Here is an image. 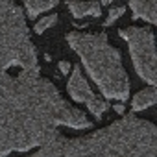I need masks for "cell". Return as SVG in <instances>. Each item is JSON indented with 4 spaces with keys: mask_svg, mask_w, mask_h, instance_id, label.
I'll use <instances>...</instances> for the list:
<instances>
[{
    "mask_svg": "<svg viewBox=\"0 0 157 157\" xmlns=\"http://www.w3.org/2000/svg\"><path fill=\"white\" fill-rule=\"evenodd\" d=\"M39 72L22 8L0 2V157L44 146L59 135L57 126H93Z\"/></svg>",
    "mask_w": 157,
    "mask_h": 157,
    "instance_id": "cell-1",
    "label": "cell"
},
{
    "mask_svg": "<svg viewBox=\"0 0 157 157\" xmlns=\"http://www.w3.org/2000/svg\"><path fill=\"white\" fill-rule=\"evenodd\" d=\"M30 157H157V128L131 113L83 139L57 135Z\"/></svg>",
    "mask_w": 157,
    "mask_h": 157,
    "instance_id": "cell-2",
    "label": "cell"
},
{
    "mask_svg": "<svg viewBox=\"0 0 157 157\" xmlns=\"http://www.w3.org/2000/svg\"><path fill=\"white\" fill-rule=\"evenodd\" d=\"M67 43L82 57L87 72L105 98L126 100L129 96V80L122 67L120 52L109 44L104 32H70L67 33Z\"/></svg>",
    "mask_w": 157,
    "mask_h": 157,
    "instance_id": "cell-3",
    "label": "cell"
},
{
    "mask_svg": "<svg viewBox=\"0 0 157 157\" xmlns=\"http://www.w3.org/2000/svg\"><path fill=\"white\" fill-rule=\"evenodd\" d=\"M118 35L128 41L131 59L135 65L137 74L148 82L151 87L157 82V70H155V35L150 28H122L118 30Z\"/></svg>",
    "mask_w": 157,
    "mask_h": 157,
    "instance_id": "cell-4",
    "label": "cell"
},
{
    "mask_svg": "<svg viewBox=\"0 0 157 157\" xmlns=\"http://www.w3.org/2000/svg\"><path fill=\"white\" fill-rule=\"evenodd\" d=\"M67 91H68V94H70V98H72L74 102L87 104V107L91 109V113H93L96 118H100V117L107 111V107H109V104H107L105 100H102V98H98V96L93 94V91H91L87 80L83 78L80 67H74V70H72V74H70V80H68Z\"/></svg>",
    "mask_w": 157,
    "mask_h": 157,
    "instance_id": "cell-5",
    "label": "cell"
},
{
    "mask_svg": "<svg viewBox=\"0 0 157 157\" xmlns=\"http://www.w3.org/2000/svg\"><path fill=\"white\" fill-rule=\"evenodd\" d=\"M129 8L133 10L135 19H146L148 22L155 24L157 22V0H133L129 2Z\"/></svg>",
    "mask_w": 157,
    "mask_h": 157,
    "instance_id": "cell-6",
    "label": "cell"
},
{
    "mask_svg": "<svg viewBox=\"0 0 157 157\" xmlns=\"http://www.w3.org/2000/svg\"><path fill=\"white\" fill-rule=\"evenodd\" d=\"M67 8L70 10V13L76 19H82V17H87V15L100 17V13H102L100 2H68Z\"/></svg>",
    "mask_w": 157,
    "mask_h": 157,
    "instance_id": "cell-7",
    "label": "cell"
},
{
    "mask_svg": "<svg viewBox=\"0 0 157 157\" xmlns=\"http://www.w3.org/2000/svg\"><path fill=\"white\" fill-rule=\"evenodd\" d=\"M157 100V89L155 87H148V89H142L139 94H135L133 102H131V109L133 111H142V109H148L155 104Z\"/></svg>",
    "mask_w": 157,
    "mask_h": 157,
    "instance_id": "cell-8",
    "label": "cell"
},
{
    "mask_svg": "<svg viewBox=\"0 0 157 157\" xmlns=\"http://www.w3.org/2000/svg\"><path fill=\"white\" fill-rule=\"evenodd\" d=\"M56 6H57L56 0H50V2H33V0H28V2L24 4L26 13H28V17H32V19H35L39 13L48 11V10H52V8H56Z\"/></svg>",
    "mask_w": 157,
    "mask_h": 157,
    "instance_id": "cell-9",
    "label": "cell"
},
{
    "mask_svg": "<svg viewBox=\"0 0 157 157\" xmlns=\"http://www.w3.org/2000/svg\"><path fill=\"white\" fill-rule=\"evenodd\" d=\"M56 22H57V15H48V17H43V19H39V21L35 22L33 32H35V33H43L46 28L54 26Z\"/></svg>",
    "mask_w": 157,
    "mask_h": 157,
    "instance_id": "cell-10",
    "label": "cell"
},
{
    "mask_svg": "<svg viewBox=\"0 0 157 157\" xmlns=\"http://www.w3.org/2000/svg\"><path fill=\"white\" fill-rule=\"evenodd\" d=\"M124 11H126V8H124V6L111 8V10H109V17H107V21L104 22V26H111L117 19H120V15H124Z\"/></svg>",
    "mask_w": 157,
    "mask_h": 157,
    "instance_id": "cell-11",
    "label": "cell"
},
{
    "mask_svg": "<svg viewBox=\"0 0 157 157\" xmlns=\"http://www.w3.org/2000/svg\"><path fill=\"white\" fill-rule=\"evenodd\" d=\"M68 68H70V63L68 61H61L59 63V72L61 74H68Z\"/></svg>",
    "mask_w": 157,
    "mask_h": 157,
    "instance_id": "cell-12",
    "label": "cell"
},
{
    "mask_svg": "<svg viewBox=\"0 0 157 157\" xmlns=\"http://www.w3.org/2000/svg\"><path fill=\"white\" fill-rule=\"evenodd\" d=\"M113 107H115V111H117V113H118V115H122V113H124V109H126V107H124V105H122V104H115V105H113Z\"/></svg>",
    "mask_w": 157,
    "mask_h": 157,
    "instance_id": "cell-13",
    "label": "cell"
}]
</instances>
